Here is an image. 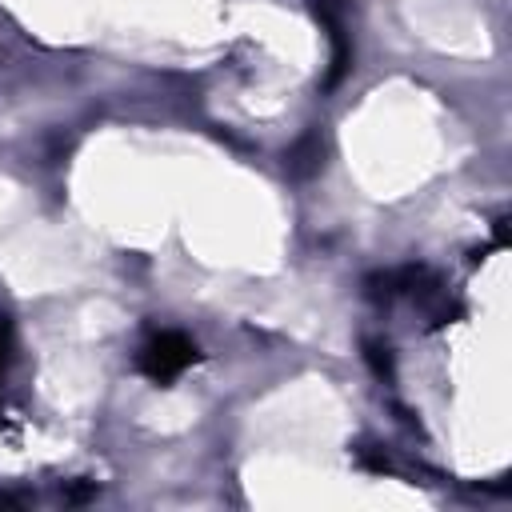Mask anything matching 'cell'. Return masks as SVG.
Listing matches in <instances>:
<instances>
[{
    "instance_id": "obj_1",
    "label": "cell",
    "mask_w": 512,
    "mask_h": 512,
    "mask_svg": "<svg viewBox=\"0 0 512 512\" xmlns=\"http://www.w3.org/2000/svg\"><path fill=\"white\" fill-rule=\"evenodd\" d=\"M196 364V344L184 332H156L144 340V348L136 352V368L152 380V384H172L176 376H184Z\"/></svg>"
},
{
    "instance_id": "obj_2",
    "label": "cell",
    "mask_w": 512,
    "mask_h": 512,
    "mask_svg": "<svg viewBox=\"0 0 512 512\" xmlns=\"http://www.w3.org/2000/svg\"><path fill=\"white\" fill-rule=\"evenodd\" d=\"M8 352H12V324H8V316H0V372L8 364Z\"/></svg>"
}]
</instances>
